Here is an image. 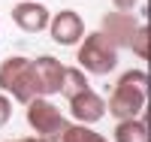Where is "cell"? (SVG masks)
<instances>
[{"instance_id":"6da1fadb","label":"cell","mask_w":151,"mask_h":142,"mask_svg":"<svg viewBox=\"0 0 151 142\" xmlns=\"http://www.w3.org/2000/svg\"><path fill=\"white\" fill-rule=\"evenodd\" d=\"M145 109V70H127L118 76L112 97L106 100V112L112 118H136Z\"/></svg>"},{"instance_id":"7a4b0ae2","label":"cell","mask_w":151,"mask_h":142,"mask_svg":"<svg viewBox=\"0 0 151 142\" xmlns=\"http://www.w3.org/2000/svg\"><path fill=\"white\" fill-rule=\"evenodd\" d=\"M0 91H9L18 103H30L33 97H42L36 73H33V61L21 55L6 58L0 63Z\"/></svg>"},{"instance_id":"3957f363","label":"cell","mask_w":151,"mask_h":142,"mask_svg":"<svg viewBox=\"0 0 151 142\" xmlns=\"http://www.w3.org/2000/svg\"><path fill=\"white\" fill-rule=\"evenodd\" d=\"M79 51H76V58H79V70L91 73V76H109L112 70L118 67V48L112 45L103 33H88L79 40Z\"/></svg>"},{"instance_id":"277c9868","label":"cell","mask_w":151,"mask_h":142,"mask_svg":"<svg viewBox=\"0 0 151 142\" xmlns=\"http://www.w3.org/2000/svg\"><path fill=\"white\" fill-rule=\"evenodd\" d=\"M24 106H27V124L33 127V133L48 139V142H58L60 130L67 127V118L60 115V109L52 100H45V97H33L30 103H24Z\"/></svg>"},{"instance_id":"5b68a950","label":"cell","mask_w":151,"mask_h":142,"mask_svg":"<svg viewBox=\"0 0 151 142\" xmlns=\"http://www.w3.org/2000/svg\"><path fill=\"white\" fill-rule=\"evenodd\" d=\"M139 18H133V12H121V9H112L109 15H103V33L106 40L115 45V48H130V40L136 27H139Z\"/></svg>"},{"instance_id":"8992f818","label":"cell","mask_w":151,"mask_h":142,"mask_svg":"<svg viewBox=\"0 0 151 142\" xmlns=\"http://www.w3.org/2000/svg\"><path fill=\"white\" fill-rule=\"evenodd\" d=\"M48 33L58 45H79V40L85 36V21L79 12L73 9H60L58 15L48 18Z\"/></svg>"},{"instance_id":"52a82bcc","label":"cell","mask_w":151,"mask_h":142,"mask_svg":"<svg viewBox=\"0 0 151 142\" xmlns=\"http://www.w3.org/2000/svg\"><path fill=\"white\" fill-rule=\"evenodd\" d=\"M70 115L79 124H97L106 115V100L91 88H82V91L70 94Z\"/></svg>"},{"instance_id":"ba28073f","label":"cell","mask_w":151,"mask_h":142,"mask_svg":"<svg viewBox=\"0 0 151 142\" xmlns=\"http://www.w3.org/2000/svg\"><path fill=\"white\" fill-rule=\"evenodd\" d=\"M64 63L52 55H40L33 61V73H36V82H40V94L48 97V94H58L60 85H64Z\"/></svg>"},{"instance_id":"9c48e42d","label":"cell","mask_w":151,"mask_h":142,"mask_svg":"<svg viewBox=\"0 0 151 142\" xmlns=\"http://www.w3.org/2000/svg\"><path fill=\"white\" fill-rule=\"evenodd\" d=\"M48 9L42 3H33V0H24V3H15L12 6V21L18 24L24 33H40L48 27Z\"/></svg>"},{"instance_id":"30bf717a","label":"cell","mask_w":151,"mask_h":142,"mask_svg":"<svg viewBox=\"0 0 151 142\" xmlns=\"http://www.w3.org/2000/svg\"><path fill=\"white\" fill-rule=\"evenodd\" d=\"M115 142H148V127L145 121L136 118H121L115 124Z\"/></svg>"},{"instance_id":"8fae6325","label":"cell","mask_w":151,"mask_h":142,"mask_svg":"<svg viewBox=\"0 0 151 142\" xmlns=\"http://www.w3.org/2000/svg\"><path fill=\"white\" fill-rule=\"evenodd\" d=\"M58 142H106V136L97 133L94 127H88V124H67L64 130H60Z\"/></svg>"},{"instance_id":"7c38bea8","label":"cell","mask_w":151,"mask_h":142,"mask_svg":"<svg viewBox=\"0 0 151 142\" xmlns=\"http://www.w3.org/2000/svg\"><path fill=\"white\" fill-rule=\"evenodd\" d=\"M82 88H88V76L82 70H76V67H67L64 70V85H60V94H76V91H82Z\"/></svg>"},{"instance_id":"4fadbf2b","label":"cell","mask_w":151,"mask_h":142,"mask_svg":"<svg viewBox=\"0 0 151 142\" xmlns=\"http://www.w3.org/2000/svg\"><path fill=\"white\" fill-rule=\"evenodd\" d=\"M130 51H133L139 61L148 58V27H145V24H139V27H136L133 40H130Z\"/></svg>"},{"instance_id":"5bb4252c","label":"cell","mask_w":151,"mask_h":142,"mask_svg":"<svg viewBox=\"0 0 151 142\" xmlns=\"http://www.w3.org/2000/svg\"><path fill=\"white\" fill-rule=\"evenodd\" d=\"M9 118H12V103H9V97L0 94V127H6Z\"/></svg>"},{"instance_id":"9a60e30c","label":"cell","mask_w":151,"mask_h":142,"mask_svg":"<svg viewBox=\"0 0 151 142\" xmlns=\"http://www.w3.org/2000/svg\"><path fill=\"white\" fill-rule=\"evenodd\" d=\"M115 3V9H121V12H133V6L139 3V0H112Z\"/></svg>"},{"instance_id":"2e32d148","label":"cell","mask_w":151,"mask_h":142,"mask_svg":"<svg viewBox=\"0 0 151 142\" xmlns=\"http://www.w3.org/2000/svg\"><path fill=\"white\" fill-rule=\"evenodd\" d=\"M12 142H48V139H42V136L33 133V136H24V139H12Z\"/></svg>"}]
</instances>
